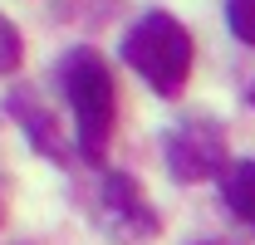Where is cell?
I'll return each mask as SVG.
<instances>
[{
  "mask_svg": "<svg viewBox=\"0 0 255 245\" xmlns=\"http://www.w3.org/2000/svg\"><path fill=\"white\" fill-rule=\"evenodd\" d=\"M64 98L74 108V127H79V152L89 162H103L108 142H113V122H118V93H113V74L94 49H69L59 64Z\"/></svg>",
  "mask_w": 255,
  "mask_h": 245,
  "instance_id": "1",
  "label": "cell"
},
{
  "mask_svg": "<svg viewBox=\"0 0 255 245\" xmlns=\"http://www.w3.org/2000/svg\"><path fill=\"white\" fill-rule=\"evenodd\" d=\"M162 152H167V167L177 182H206V177L231 172L226 167V132L211 118H182L162 137Z\"/></svg>",
  "mask_w": 255,
  "mask_h": 245,
  "instance_id": "3",
  "label": "cell"
},
{
  "mask_svg": "<svg viewBox=\"0 0 255 245\" xmlns=\"http://www.w3.org/2000/svg\"><path fill=\"white\" fill-rule=\"evenodd\" d=\"M103 221H108V231L118 241H147V236H157L152 206L142 201L137 182L123 177V172H108L103 177Z\"/></svg>",
  "mask_w": 255,
  "mask_h": 245,
  "instance_id": "4",
  "label": "cell"
},
{
  "mask_svg": "<svg viewBox=\"0 0 255 245\" xmlns=\"http://www.w3.org/2000/svg\"><path fill=\"white\" fill-rule=\"evenodd\" d=\"M226 25L241 44H255V0H226Z\"/></svg>",
  "mask_w": 255,
  "mask_h": 245,
  "instance_id": "6",
  "label": "cell"
},
{
  "mask_svg": "<svg viewBox=\"0 0 255 245\" xmlns=\"http://www.w3.org/2000/svg\"><path fill=\"white\" fill-rule=\"evenodd\" d=\"M221 196H226V206L241 216L246 226H255V157L236 162V167L221 177Z\"/></svg>",
  "mask_w": 255,
  "mask_h": 245,
  "instance_id": "5",
  "label": "cell"
},
{
  "mask_svg": "<svg viewBox=\"0 0 255 245\" xmlns=\"http://www.w3.org/2000/svg\"><path fill=\"white\" fill-rule=\"evenodd\" d=\"M20 54H25V39H20V30H15L10 20H0V74H10V69L20 64Z\"/></svg>",
  "mask_w": 255,
  "mask_h": 245,
  "instance_id": "7",
  "label": "cell"
},
{
  "mask_svg": "<svg viewBox=\"0 0 255 245\" xmlns=\"http://www.w3.org/2000/svg\"><path fill=\"white\" fill-rule=\"evenodd\" d=\"M123 59L162 93L177 98L191 79V34L182 20H172L167 10H147L132 30L123 34Z\"/></svg>",
  "mask_w": 255,
  "mask_h": 245,
  "instance_id": "2",
  "label": "cell"
}]
</instances>
